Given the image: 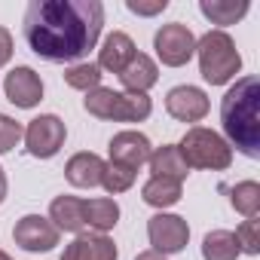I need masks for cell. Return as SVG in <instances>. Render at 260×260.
Listing matches in <instances>:
<instances>
[{"mask_svg": "<svg viewBox=\"0 0 260 260\" xmlns=\"http://www.w3.org/2000/svg\"><path fill=\"white\" fill-rule=\"evenodd\" d=\"M104 25L101 0H31L25 10V43L46 61H80L95 49Z\"/></svg>", "mask_w": 260, "mask_h": 260, "instance_id": "1", "label": "cell"}, {"mask_svg": "<svg viewBox=\"0 0 260 260\" xmlns=\"http://www.w3.org/2000/svg\"><path fill=\"white\" fill-rule=\"evenodd\" d=\"M220 125L239 153L260 156V80L242 77L220 101Z\"/></svg>", "mask_w": 260, "mask_h": 260, "instance_id": "2", "label": "cell"}, {"mask_svg": "<svg viewBox=\"0 0 260 260\" xmlns=\"http://www.w3.org/2000/svg\"><path fill=\"white\" fill-rule=\"evenodd\" d=\"M196 52H199V74L205 83L211 86H223L230 83L239 68H242V55L233 43V37L226 31H208L199 43H196Z\"/></svg>", "mask_w": 260, "mask_h": 260, "instance_id": "3", "label": "cell"}, {"mask_svg": "<svg viewBox=\"0 0 260 260\" xmlns=\"http://www.w3.org/2000/svg\"><path fill=\"white\" fill-rule=\"evenodd\" d=\"M184 162L190 169H208V172H223L230 169L233 162V147L211 128H202V125H193L187 128V135L181 138L178 144Z\"/></svg>", "mask_w": 260, "mask_h": 260, "instance_id": "4", "label": "cell"}, {"mask_svg": "<svg viewBox=\"0 0 260 260\" xmlns=\"http://www.w3.org/2000/svg\"><path fill=\"white\" fill-rule=\"evenodd\" d=\"M153 49L159 55V61L166 68H184L193 52H196V37L187 25L181 22H172V25H162L153 37Z\"/></svg>", "mask_w": 260, "mask_h": 260, "instance_id": "5", "label": "cell"}, {"mask_svg": "<svg viewBox=\"0 0 260 260\" xmlns=\"http://www.w3.org/2000/svg\"><path fill=\"white\" fill-rule=\"evenodd\" d=\"M64 138H68V128H64V122H61L55 113H43V116L31 119L28 128H25V147H28V153L37 156V159L55 156V153L61 150Z\"/></svg>", "mask_w": 260, "mask_h": 260, "instance_id": "6", "label": "cell"}, {"mask_svg": "<svg viewBox=\"0 0 260 260\" xmlns=\"http://www.w3.org/2000/svg\"><path fill=\"white\" fill-rule=\"evenodd\" d=\"M147 236H150L153 251L166 257V254H178V251L187 248V242H190V226H187L184 217L159 211V214H153V217L147 220Z\"/></svg>", "mask_w": 260, "mask_h": 260, "instance_id": "7", "label": "cell"}, {"mask_svg": "<svg viewBox=\"0 0 260 260\" xmlns=\"http://www.w3.org/2000/svg\"><path fill=\"white\" fill-rule=\"evenodd\" d=\"M13 239H16V245H22L25 251L37 254V251H52V248L58 245V230H55L52 220L43 217V214H25V217L16 223Z\"/></svg>", "mask_w": 260, "mask_h": 260, "instance_id": "8", "label": "cell"}, {"mask_svg": "<svg viewBox=\"0 0 260 260\" xmlns=\"http://www.w3.org/2000/svg\"><path fill=\"white\" fill-rule=\"evenodd\" d=\"M4 92H7V98H10L16 107L31 110V107H37L40 98H43V80H40V74H37L34 68H25V64H22V68H13V71L7 74Z\"/></svg>", "mask_w": 260, "mask_h": 260, "instance_id": "9", "label": "cell"}, {"mask_svg": "<svg viewBox=\"0 0 260 260\" xmlns=\"http://www.w3.org/2000/svg\"><path fill=\"white\" fill-rule=\"evenodd\" d=\"M107 150H110V162L125 166V169H135V172H138V169L150 159V153H153V147H150L147 135L132 132V128H125V132L113 135Z\"/></svg>", "mask_w": 260, "mask_h": 260, "instance_id": "10", "label": "cell"}, {"mask_svg": "<svg viewBox=\"0 0 260 260\" xmlns=\"http://www.w3.org/2000/svg\"><path fill=\"white\" fill-rule=\"evenodd\" d=\"M166 110L178 122H199L208 113V95L196 86H175L166 95Z\"/></svg>", "mask_w": 260, "mask_h": 260, "instance_id": "11", "label": "cell"}, {"mask_svg": "<svg viewBox=\"0 0 260 260\" xmlns=\"http://www.w3.org/2000/svg\"><path fill=\"white\" fill-rule=\"evenodd\" d=\"M116 77H119V83L125 86V92H132V95H147V89H153L156 80H159V68H156V61H153L150 55L135 52V58L128 61Z\"/></svg>", "mask_w": 260, "mask_h": 260, "instance_id": "12", "label": "cell"}, {"mask_svg": "<svg viewBox=\"0 0 260 260\" xmlns=\"http://www.w3.org/2000/svg\"><path fill=\"white\" fill-rule=\"evenodd\" d=\"M61 260H116V245L104 233H80L64 248Z\"/></svg>", "mask_w": 260, "mask_h": 260, "instance_id": "13", "label": "cell"}, {"mask_svg": "<svg viewBox=\"0 0 260 260\" xmlns=\"http://www.w3.org/2000/svg\"><path fill=\"white\" fill-rule=\"evenodd\" d=\"M132 58H135V43H132V37L122 34V31L107 34L101 49H98V68L110 71V74H119Z\"/></svg>", "mask_w": 260, "mask_h": 260, "instance_id": "14", "label": "cell"}, {"mask_svg": "<svg viewBox=\"0 0 260 260\" xmlns=\"http://www.w3.org/2000/svg\"><path fill=\"white\" fill-rule=\"evenodd\" d=\"M104 166H107V162H104L98 153L83 150V153H74V156L68 159L64 175H68V181H71L74 187H98V184H101V175H104Z\"/></svg>", "mask_w": 260, "mask_h": 260, "instance_id": "15", "label": "cell"}, {"mask_svg": "<svg viewBox=\"0 0 260 260\" xmlns=\"http://www.w3.org/2000/svg\"><path fill=\"white\" fill-rule=\"evenodd\" d=\"M147 162H150L153 178H166V181H178V184H184V178L190 175V166L184 162L178 144H162V147H156V150L150 153Z\"/></svg>", "mask_w": 260, "mask_h": 260, "instance_id": "16", "label": "cell"}, {"mask_svg": "<svg viewBox=\"0 0 260 260\" xmlns=\"http://www.w3.org/2000/svg\"><path fill=\"white\" fill-rule=\"evenodd\" d=\"M49 220L58 233H83L86 220H83V199L77 196H58L49 205Z\"/></svg>", "mask_w": 260, "mask_h": 260, "instance_id": "17", "label": "cell"}, {"mask_svg": "<svg viewBox=\"0 0 260 260\" xmlns=\"http://www.w3.org/2000/svg\"><path fill=\"white\" fill-rule=\"evenodd\" d=\"M83 220H86V226H92L95 233H107V230H113L116 220H119V205H116L113 199H104V196H98V199H83Z\"/></svg>", "mask_w": 260, "mask_h": 260, "instance_id": "18", "label": "cell"}, {"mask_svg": "<svg viewBox=\"0 0 260 260\" xmlns=\"http://www.w3.org/2000/svg\"><path fill=\"white\" fill-rule=\"evenodd\" d=\"M199 10L211 25H236L248 13V0H202Z\"/></svg>", "mask_w": 260, "mask_h": 260, "instance_id": "19", "label": "cell"}, {"mask_svg": "<svg viewBox=\"0 0 260 260\" xmlns=\"http://www.w3.org/2000/svg\"><path fill=\"white\" fill-rule=\"evenodd\" d=\"M141 199L153 208H172L181 202V184L178 181H166V178H150L141 187Z\"/></svg>", "mask_w": 260, "mask_h": 260, "instance_id": "20", "label": "cell"}, {"mask_svg": "<svg viewBox=\"0 0 260 260\" xmlns=\"http://www.w3.org/2000/svg\"><path fill=\"white\" fill-rule=\"evenodd\" d=\"M239 242L230 230H214L202 239V257L205 260H239Z\"/></svg>", "mask_w": 260, "mask_h": 260, "instance_id": "21", "label": "cell"}, {"mask_svg": "<svg viewBox=\"0 0 260 260\" xmlns=\"http://www.w3.org/2000/svg\"><path fill=\"white\" fill-rule=\"evenodd\" d=\"M230 202H233V208H236L239 214L257 217V211H260V184H257V181H242V184H236V187L230 190Z\"/></svg>", "mask_w": 260, "mask_h": 260, "instance_id": "22", "label": "cell"}, {"mask_svg": "<svg viewBox=\"0 0 260 260\" xmlns=\"http://www.w3.org/2000/svg\"><path fill=\"white\" fill-rule=\"evenodd\" d=\"M101 68L98 64H92V61H83V64H71L68 71H64V83L71 86V89H80V92H92V89H98L101 86Z\"/></svg>", "mask_w": 260, "mask_h": 260, "instance_id": "23", "label": "cell"}, {"mask_svg": "<svg viewBox=\"0 0 260 260\" xmlns=\"http://www.w3.org/2000/svg\"><path fill=\"white\" fill-rule=\"evenodd\" d=\"M132 184H135V169H125V166H116V162H107V166H104L101 187H104L110 196L132 190Z\"/></svg>", "mask_w": 260, "mask_h": 260, "instance_id": "24", "label": "cell"}, {"mask_svg": "<svg viewBox=\"0 0 260 260\" xmlns=\"http://www.w3.org/2000/svg\"><path fill=\"white\" fill-rule=\"evenodd\" d=\"M233 236H236V242H239V251L260 254V220H257V217H245Z\"/></svg>", "mask_w": 260, "mask_h": 260, "instance_id": "25", "label": "cell"}, {"mask_svg": "<svg viewBox=\"0 0 260 260\" xmlns=\"http://www.w3.org/2000/svg\"><path fill=\"white\" fill-rule=\"evenodd\" d=\"M22 138H25L22 122H16V119L7 116V113H0V153H10Z\"/></svg>", "mask_w": 260, "mask_h": 260, "instance_id": "26", "label": "cell"}, {"mask_svg": "<svg viewBox=\"0 0 260 260\" xmlns=\"http://www.w3.org/2000/svg\"><path fill=\"white\" fill-rule=\"evenodd\" d=\"M125 7L128 13H135V16H156L169 7V0H153V4H141V0H125Z\"/></svg>", "mask_w": 260, "mask_h": 260, "instance_id": "27", "label": "cell"}, {"mask_svg": "<svg viewBox=\"0 0 260 260\" xmlns=\"http://www.w3.org/2000/svg\"><path fill=\"white\" fill-rule=\"evenodd\" d=\"M13 58V34L7 28H0V68Z\"/></svg>", "mask_w": 260, "mask_h": 260, "instance_id": "28", "label": "cell"}, {"mask_svg": "<svg viewBox=\"0 0 260 260\" xmlns=\"http://www.w3.org/2000/svg\"><path fill=\"white\" fill-rule=\"evenodd\" d=\"M135 260H166V257H162V254H156V251L150 248V251H141V254H138Z\"/></svg>", "mask_w": 260, "mask_h": 260, "instance_id": "29", "label": "cell"}, {"mask_svg": "<svg viewBox=\"0 0 260 260\" xmlns=\"http://www.w3.org/2000/svg\"><path fill=\"white\" fill-rule=\"evenodd\" d=\"M7 199V175H4V169H0V202Z\"/></svg>", "mask_w": 260, "mask_h": 260, "instance_id": "30", "label": "cell"}, {"mask_svg": "<svg viewBox=\"0 0 260 260\" xmlns=\"http://www.w3.org/2000/svg\"><path fill=\"white\" fill-rule=\"evenodd\" d=\"M0 260H13V257H10V254H7V251H0Z\"/></svg>", "mask_w": 260, "mask_h": 260, "instance_id": "31", "label": "cell"}]
</instances>
